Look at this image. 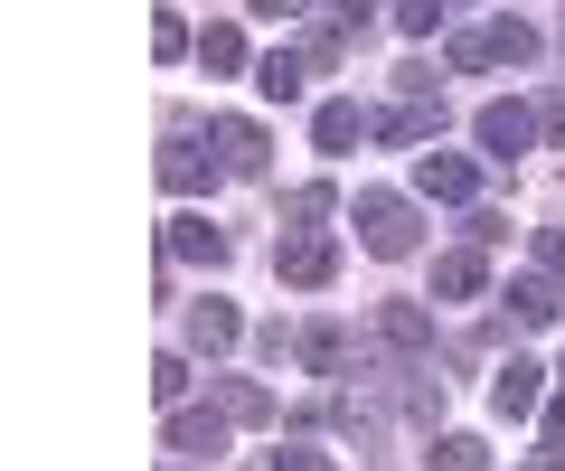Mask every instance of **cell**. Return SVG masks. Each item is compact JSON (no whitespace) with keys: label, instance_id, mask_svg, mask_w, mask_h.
I'll list each match as a JSON object with an SVG mask.
<instances>
[{"label":"cell","instance_id":"30bf717a","mask_svg":"<svg viewBox=\"0 0 565 471\" xmlns=\"http://www.w3.org/2000/svg\"><path fill=\"white\" fill-rule=\"evenodd\" d=\"M161 246L180 255V265H207V274L226 265V236H217V226H207V217H170V226H161Z\"/></svg>","mask_w":565,"mask_h":471},{"label":"cell","instance_id":"cb8c5ba5","mask_svg":"<svg viewBox=\"0 0 565 471\" xmlns=\"http://www.w3.org/2000/svg\"><path fill=\"white\" fill-rule=\"evenodd\" d=\"M444 10H452V0H396V29H405V39H434Z\"/></svg>","mask_w":565,"mask_h":471},{"label":"cell","instance_id":"ba28073f","mask_svg":"<svg viewBox=\"0 0 565 471\" xmlns=\"http://www.w3.org/2000/svg\"><path fill=\"white\" fill-rule=\"evenodd\" d=\"M226 425H236V415H226V406H180V415H170V452H199V462H217V452H226Z\"/></svg>","mask_w":565,"mask_h":471},{"label":"cell","instance_id":"4fadbf2b","mask_svg":"<svg viewBox=\"0 0 565 471\" xmlns=\"http://www.w3.org/2000/svg\"><path fill=\"white\" fill-rule=\"evenodd\" d=\"M236 340H245V321H236L226 302H199V311H189V349H199V358H226Z\"/></svg>","mask_w":565,"mask_h":471},{"label":"cell","instance_id":"e0dca14e","mask_svg":"<svg viewBox=\"0 0 565 471\" xmlns=\"http://www.w3.org/2000/svg\"><path fill=\"white\" fill-rule=\"evenodd\" d=\"M217 170H226V161H199L189 142L161 151V189H180V199H189V189H217Z\"/></svg>","mask_w":565,"mask_h":471},{"label":"cell","instance_id":"603a6c76","mask_svg":"<svg viewBox=\"0 0 565 471\" xmlns=\"http://www.w3.org/2000/svg\"><path fill=\"white\" fill-rule=\"evenodd\" d=\"M189 47H199V39H189V20H180V10H161V20H151V57H189Z\"/></svg>","mask_w":565,"mask_h":471},{"label":"cell","instance_id":"ac0fdd59","mask_svg":"<svg viewBox=\"0 0 565 471\" xmlns=\"http://www.w3.org/2000/svg\"><path fill=\"white\" fill-rule=\"evenodd\" d=\"M359 132H367V114H359V104H321V114H311V142H321L330 161H340V151L359 142Z\"/></svg>","mask_w":565,"mask_h":471},{"label":"cell","instance_id":"4dcf8cb0","mask_svg":"<svg viewBox=\"0 0 565 471\" xmlns=\"http://www.w3.org/2000/svg\"><path fill=\"white\" fill-rule=\"evenodd\" d=\"M527 471H565V443H546V452H537V462H527Z\"/></svg>","mask_w":565,"mask_h":471},{"label":"cell","instance_id":"9c48e42d","mask_svg":"<svg viewBox=\"0 0 565 471\" xmlns=\"http://www.w3.org/2000/svg\"><path fill=\"white\" fill-rule=\"evenodd\" d=\"M207 142H217V161L236 170V180H264V132L245 124V114H217V124H207Z\"/></svg>","mask_w":565,"mask_h":471},{"label":"cell","instance_id":"7c38bea8","mask_svg":"<svg viewBox=\"0 0 565 471\" xmlns=\"http://www.w3.org/2000/svg\"><path fill=\"white\" fill-rule=\"evenodd\" d=\"M434 132H444V95H405L377 124V142H434Z\"/></svg>","mask_w":565,"mask_h":471},{"label":"cell","instance_id":"7a4b0ae2","mask_svg":"<svg viewBox=\"0 0 565 471\" xmlns=\"http://www.w3.org/2000/svg\"><path fill=\"white\" fill-rule=\"evenodd\" d=\"M452 66L462 76H481V66H537V29L509 10V20H481L471 39H452Z\"/></svg>","mask_w":565,"mask_h":471},{"label":"cell","instance_id":"83f0119b","mask_svg":"<svg viewBox=\"0 0 565 471\" xmlns=\"http://www.w3.org/2000/svg\"><path fill=\"white\" fill-rule=\"evenodd\" d=\"M255 10H264V20H302L311 0H255Z\"/></svg>","mask_w":565,"mask_h":471},{"label":"cell","instance_id":"5b68a950","mask_svg":"<svg viewBox=\"0 0 565 471\" xmlns=\"http://www.w3.org/2000/svg\"><path fill=\"white\" fill-rule=\"evenodd\" d=\"M415 189H424V199H444V207H471V199H481V170H471L462 151H415Z\"/></svg>","mask_w":565,"mask_h":471},{"label":"cell","instance_id":"44dd1931","mask_svg":"<svg viewBox=\"0 0 565 471\" xmlns=\"http://www.w3.org/2000/svg\"><path fill=\"white\" fill-rule=\"evenodd\" d=\"M434 471H490V443L481 433H444L434 443Z\"/></svg>","mask_w":565,"mask_h":471},{"label":"cell","instance_id":"ffe728a7","mask_svg":"<svg viewBox=\"0 0 565 471\" xmlns=\"http://www.w3.org/2000/svg\"><path fill=\"white\" fill-rule=\"evenodd\" d=\"M199 66H207V76H236V66H245V29L207 20V39H199Z\"/></svg>","mask_w":565,"mask_h":471},{"label":"cell","instance_id":"7402d4cb","mask_svg":"<svg viewBox=\"0 0 565 471\" xmlns=\"http://www.w3.org/2000/svg\"><path fill=\"white\" fill-rule=\"evenodd\" d=\"M255 471H340V452H321V443H282V452H264Z\"/></svg>","mask_w":565,"mask_h":471},{"label":"cell","instance_id":"4316f807","mask_svg":"<svg viewBox=\"0 0 565 471\" xmlns=\"http://www.w3.org/2000/svg\"><path fill=\"white\" fill-rule=\"evenodd\" d=\"M537 265H546V274H565V236H556V226H537Z\"/></svg>","mask_w":565,"mask_h":471},{"label":"cell","instance_id":"d4e9b609","mask_svg":"<svg viewBox=\"0 0 565 471\" xmlns=\"http://www.w3.org/2000/svg\"><path fill=\"white\" fill-rule=\"evenodd\" d=\"M282 217H292V226H311V217H330V180H311V189H292V199H282Z\"/></svg>","mask_w":565,"mask_h":471},{"label":"cell","instance_id":"f546056e","mask_svg":"<svg viewBox=\"0 0 565 471\" xmlns=\"http://www.w3.org/2000/svg\"><path fill=\"white\" fill-rule=\"evenodd\" d=\"M537 124H546V132H565V95H546V104H537Z\"/></svg>","mask_w":565,"mask_h":471},{"label":"cell","instance_id":"6da1fadb","mask_svg":"<svg viewBox=\"0 0 565 471\" xmlns=\"http://www.w3.org/2000/svg\"><path fill=\"white\" fill-rule=\"evenodd\" d=\"M349 226H359V246H367V255H386V265H396V255H415V246H424V226H415V207H405L396 189H359V207H349Z\"/></svg>","mask_w":565,"mask_h":471},{"label":"cell","instance_id":"277c9868","mask_svg":"<svg viewBox=\"0 0 565 471\" xmlns=\"http://www.w3.org/2000/svg\"><path fill=\"white\" fill-rule=\"evenodd\" d=\"M471 132H481V161H500V170H509V161H519V151L537 142L546 124L527 114V104H481V114H471Z\"/></svg>","mask_w":565,"mask_h":471},{"label":"cell","instance_id":"d6986e66","mask_svg":"<svg viewBox=\"0 0 565 471\" xmlns=\"http://www.w3.org/2000/svg\"><path fill=\"white\" fill-rule=\"evenodd\" d=\"M217 406L236 415V425H274V396H264L255 377H217Z\"/></svg>","mask_w":565,"mask_h":471},{"label":"cell","instance_id":"8fae6325","mask_svg":"<svg viewBox=\"0 0 565 471\" xmlns=\"http://www.w3.org/2000/svg\"><path fill=\"white\" fill-rule=\"evenodd\" d=\"M481 283H490L481 246H452V255H434V292H444V302H481Z\"/></svg>","mask_w":565,"mask_h":471},{"label":"cell","instance_id":"f1b7e54d","mask_svg":"<svg viewBox=\"0 0 565 471\" xmlns=\"http://www.w3.org/2000/svg\"><path fill=\"white\" fill-rule=\"evenodd\" d=\"M546 443H565V396H546Z\"/></svg>","mask_w":565,"mask_h":471},{"label":"cell","instance_id":"8992f818","mask_svg":"<svg viewBox=\"0 0 565 471\" xmlns=\"http://www.w3.org/2000/svg\"><path fill=\"white\" fill-rule=\"evenodd\" d=\"M292 358H302L311 377H349L359 368V340H349L340 321H311V330H292Z\"/></svg>","mask_w":565,"mask_h":471},{"label":"cell","instance_id":"484cf974","mask_svg":"<svg viewBox=\"0 0 565 471\" xmlns=\"http://www.w3.org/2000/svg\"><path fill=\"white\" fill-rule=\"evenodd\" d=\"M151 396L180 406V396H189V358H151Z\"/></svg>","mask_w":565,"mask_h":471},{"label":"cell","instance_id":"5bb4252c","mask_svg":"<svg viewBox=\"0 0 565 471\" xmlns=\"http://www.w3.org/2000/svg\"><path fill=\"white\" fill-rule=\"evenodd\" d=\"M255 85H264V104H302V85H311V57H292V47H274V57L255 66Z\"/></svg>","mask_w":565,"mask_h":471},{"label":"cell","instance_id":"1f68e13d","mask_svg":"<svg viewBox=\"0 0 565 471\" xmlns=\"http://www.w3.org/2000/svg\"><path fill=\"white\" fill-rule=\"evenodd\" d=\"M367 10H377V0H340V20H349V29H359V20H367Z\"/></svg>","mask_w":565,"mask_h":471},{"label":"cell","instance_id":"3957f363","mask_svg":"<svg viewBox=\"0 0 565 471\" xmlns=\"http://www.w3.org/2000/svg\"><path fill=\"white\" fill-rule=\"evenodd\" d=\"M274 274H282V283H302V292H321L330 274H340V236H321V226H292V236L274 246Z\"/></svg>","mask_w":565,"mask_h":471},{"label":"cell","instance_id":"52a82bcc","mask_svg":"<svg viewBox=\"0 0 565 471\" xmlns=\"http://www.w3.org/2000/svg\"><path fill=\"white\" fill-rule=\"evenodd\" d=\"M537 396H546V368H537V358H500V368H490V406H500L509 425L537 415Z\"/></svg>","mask_w":565,"mask_h":471},{"label":"cell","instance_id":"2e32d148","mask_svg":"<svg viewBox=\"0 0 565 471\" xmlns=\"http://www.w3.org/2000/svg\"><path fill=\"white\" fill-rule=\"evenodd\" d=\"M377 340L405 349V358H424V349H434V321H424L415 302H386V311H377Z\"/></svg>","mask_w":565,"mask_h":471},{"label":"cell","instance_id":"9a60e30c","mask_svg":"<svg viewBox=\"0 0 565 471\" xmlns=\"http://www.w3.org/2000/svg\"><path fill=\"white\" fill-rule=\"evenodd\" d=\"M500 302H509V321H519V330H546V321H556V311H565V292H556V283H537V274H527V283H509Z\"/></svg>","mask_w":565,"mask_h":471}]
</instances>
